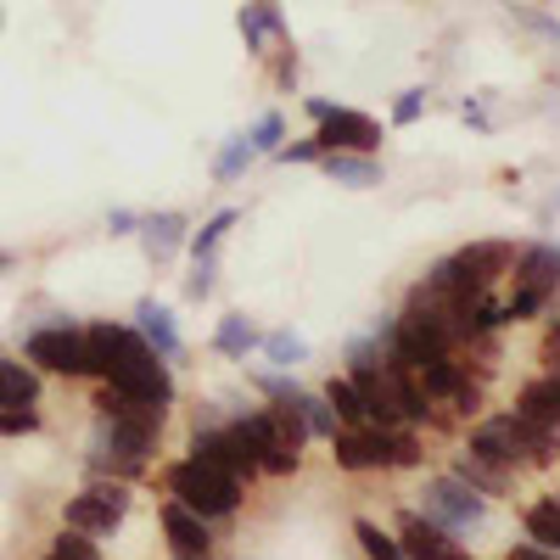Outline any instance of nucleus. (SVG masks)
<instances>
[{"instance_id": "obj_1", "label": "nucleus", "mask_w": 560, "mask_h": 560, "mask_svg": "<svg viewBox=\"0 0 560 560\" xmlns=\"http://www.w3.org/2000/svg\"><path fill=\"white\" fill-rule=\"evenodd\" d=\"M84 348H90V376H102L107 387H124L129 398H147V404L174 398L168 364L147 348V337L129 331V325H90Z\"/></svg>"}, {"instance_id": "obj_2", "label": "nucleus", "mask_w": 560, "mask_h": 560, "mask_svg": "<svg viewBox=\"0 0 560 560\" xmlns=\"http://www.w3.org/2000/svg\"><path fill=\"white\" fill-rule=\"evenodd\" d=\"M168 493H174L185 510H197L202 522L236 516V504H242V482L224 477V471H213V465H202V459H179L174 471H168Z\"/></svg>"}, {"instance_id": "obj_3", "label": "nucleus", "mask_w": 560, "mask_h": 560, "mask_svg": "<svg viewBox=\"0 0 560 560\" xmlns=\"http://www.w3.org/2000/svg\"><path fill=\"white\" fill-rule=\"evenodd\" d=\"M482 516H488V504H482V493L471 482L443 477V482L427 488V522H438V527H477Z\"/></svg>"}, {"instance_id": "obj_4", "label": "nucleus", "mask_w": 560, "mask_h": 560, "mask_svg": "<svg viewBox=\"0 0 560 560\" xmlns=\"http://www.w3.org/2000/svg\"><path fill=\"white\" fill-rule=\"evenodd\" d=\"M124 510H129L124 482H96V488H84V493L68 504V527H73V533H113V527L124 522Z\"/></svg>"}, {"instance_id": "obj_5", "label": "nucleus", "mask_w": 560, "mask_h": 560, "mask_svg": "<svg viewBox=\"0 0 560 560\" xmlns=\"http://www.w3.org/2000/svg\"><path fill=\"white\" fill-rule=\"evenodd\" d=\"M28 359L39 370H57V376H90L84 331H68V325H57V331H34L28 337Z\"/></svg>"}, {"instance_id": "obj_6", "label": "nucleus", "mask_w": 560, "mask_h": 560, "mask_svg": "<svg viewBox=\"0 0 560 560\" xmlns=\"http://www.w3.org/2000/svg\"><path fill=\"white\" fill-rule=\"evenodd\" d=\"M191 459L213 465V471L236 477V482L258 471V459H253V443H247V432H242V427H230V432H197V443H191Z\"/></svg>"}, {"instance_id": "obj_7", "label": "nucleus", "mask_w": 560, "mask_h": 560, "mask_svg": "<svg viewBox=\"0 0 560 560\" xmlns=\"http://www.w3.org/2000/svg\"><path fill=\"white\" fill-rule=\"evenodd\" d=\"M471 454L488 459V465H516L522 459V420L516 415H499V420H482V427L471 432Z\"/></svg>"}, {"instance_id": "obj_8", "label": "nucleus", "mask_w": 560, "mask_h": 560, "mask_svg": "<svg viewBox=\"0 0 560 560\" xmlns=\"http://www.w3.org/2000/svg\"><path fill=\"white\" fill-rule=\"evenodd\" d=\"M163 527H168V549L174 560H208V522L197 510H185L179 499L163 510Z\"/></svg>"}, {"instance_id": "obj_9", "label": "nucleus", "mask_w": 560, "mask_h": 560, "mask_svg": "<svg viewBox=\"0 0 560 560\" xmlns=\"http://www.w3.org/2000/svg\"><path fill=\"white\" fill-rule=\"evenodd\" d=\"M409 560H471L459 544H448V527L427 522V516H409L404 522V544H398Z\"/></svg>"}, {"instance_id": "obj_10", "label": "nucleus", "mask_w": 560, "mask_h": 560, "mask_svg": "<svg viewBox=\"0 0 560 560\" xmlns=\"http://www.w3.org/2000/svg\"><path fill=\"white\" fill-rule=\"evenodd\" d=\"M319 147H376V124H370L364 113H325L319 118Z\"/></svg>"}, {"instance_id": "obj_11", "label": "nucleus", "mask_w": 560, "mask_h": 560, "mask_svg": "<svg viewBox=\"0 0 560 560\" xmlns=\"http://www.w3.org/2000/svg\"><path fill=\"white\" fill-rule=\"evenodd\" d=\"M516 415H522V420H533V427H555V432H560V376L522 387V404H516Z\"/></svg>"}, {"instance_id": "obj_12", "label": "nucleus", "mask_w": 560, "mask_h": 560, "mask_svg": "<svg viewBox=\"0 0 560 560\" xmlns=\"http://www.w3.org/2000/svg\"><path fill=\"white\" fill-rule=\"evenodd\" d=\"M135 319H140V337H147V348L158 353V359H174L179 353V331H174V319H168V308H158L152 298L135 308Z\"/></svg>"}, {"instance_id": "obj_13", "label": "nucleus", "mask_w": 560, "mask_h": 560, "mask_svg": "<svg viewBox=\"0 0 560 560\" xmlns=\"http://www.w3.org/2000/svg\"><path fill=\"white\" fill-rule=\"evenodd\" d=\"M34 404H39L34 370L18 359H0V409H34Z\"/></svg>"}, {"instance_id": "obj_14", "label": "nucleus", "mask_w": 560, "mask_h": 560, "mask_svg": "<svg viewBox=\"0 0 560 560\" xmlns=\"http://www.w3.org/2000/svg\"><path fill=\"white\" fill-rule=\"evenodd\" d=\"M516 275H522L527 292H544V298H549V292L560 287V247H533Z\"/></svg>"}, {"instance_id": "obj_15", "label": "nucleus", "mask_w": 560, "mask_h": 560, "mask_svg": "<svg viewBox=\"0 0 560 560\" xmlns=\"http://www.w3.org/2000/svg\"><path fill=\"white\" fill-rule=\"evenodd\" d=\"M527 538L560 555V499H544V504L527 510Z\"/></svg>"}, {"instance_id": "obj_16", "label": "nucleus", "mask_w": 560, "mask_h": 560, "mask_svg": "<svg viewBox=\"0 0 560 560\" xmlns=\"http://www.w3.org/2000/svg\"><path fill=\"white\" fill-rule=\"evenodd\" d=\"M325 404L337 409V420H348V427H359V420H370V409H364V393L353 387V382H331V393H325Z\"/></svg>"}, {"instance_id": "obj_17", "label": "nucleus", "mask_w": 560, "mask_h": 560, "mask_svg": "<svg viewBox=\"0 0 560 560\" xmlns=\"http://www.w3.org/2000/svg\"><path fill=\"white\" fill-rule=\"evenodd\" d=\"M179 236H185V219H174V213H163V219H147V247H152L158 258H168V253L179 247Z\"/></svg>"}, {"instance_id": "obj_18", "label": "nucleus", "mask_w": 560, "mask_h": 560, "mask_svg": "<svg viewBox=\"0 0 560 560\" xmlns=\"http://www.w3.org/2000/svg\"><path fill=\"white\" fill-rule=\"evenodd\" d=\"M353 533H359V544H364V555H370V560H404L398 538H393V533H382L376 522H359Z\"/></svg>"}, {"instance_id": "obj_19", "label": "nucleus", "mask_w": 560, "mask_h": 560, "mask_svg": "<svg viewBox=\"0 0 560 560\" xmlns=\"http://www.w3.org/2000/svg\"><path fill=\"white\" fill-rule=\"evenodd\" d=\"M337 465H348V471H370V443L364 432H337Z\"/></svg>"}, {"instance_id": "obj_20", "label": "nucleus", "mask_w": 560, "mask_h": 560, "mask_svg": "<svg viewBox=\"0 0 560 560\" xmlns=\"http://www.w3.org/2000/svg\"><path fill=\"white\" fill-rule=\"evenodd\" d=\"M459 482H471L477 493H499V465H488V459H477V454H465V459H459Z\"/></svg>"}, {"instance_id": "obj_21", "label": "nucleus", "mask_w": 560, "mask_h": 560, "mask_svg": "<svg viewBox=\"0 0 560 560\" xmlns=\"http://www.w3.org/2000/svg\"><path fill=\"white\" fill-rule=\"evenodd\" d=\"M325 168H331L342 185H376V179H382V174H376V163H364V158H342V152H337L331 163H325Z\"/></svg>"}, {"instance_id": "obj_22", "label": "nucleus", "mask_w": 560, "mask_h": 560, "mask_svg": "<svg viewBox=\"0 0 560 560\" xmlns=\"http://www.w3.org/2000/svg\"><path fill=\"white\" fill-rule=\"evenodd\" d=\"M264 353H269L275 364H298V359H308V342L292 337V331H275V337H264Z\"/></svg>"}, {"instance_id": "obj_23", "label": "nucleus", "mask_w": 560, "mask_h": 560, "mask_svg": "<svg viewBox=\"0 0 560 560\" xmlns=\"http://www.w3.org/2000/svg\"><path fill=\"white\" fill-rule=\"evenodd\" d=\"M219 348H224V353H247V348H253V325H247L242 314H230V319L219 325Z\"/></svg>"}, {"instance_id": "obj_24", "label": "nucleus", "mask_w": 560, "mask_h": 560, "mask_svg": "<svg viewBox=\"0 0 560 560\" xmlns=\"http://www.w3.org/2000/svg\"><path fill=\"white\" fill-rule=\"evenodd\" d=\"M57 560H102V549L90 544L84 533H73V527H62V538H57V549H51Z\"/></svg>"}, {"instance_id": "obj_25", "label": "nucleus", "mask_w": 560, "mask_h": 560, "mask_svg": "<svg viewBox=\"0 0 560 560\" xmlns=\"http://www.w3.org/2000/svg\"><path fill=\"white\" fill-rule=\"evenodd\" d=\"M39 427V415L34 409H0V438H23Z\"/></svg>"}, {"instance_id": "obj_26", "label": "nucleus", "mask_w": 560, "mask_h": 560, "mask_svg": "<svg viewBox=\"0 0 560 560\" xmlns=\"http://www.w3.org/2000/svg\"><path fill=\"white\" fill-rule=\"evenodd\" d=\"M230 224H236V213H219V219H213V224L202 230V236H197V258H208V253L219 247V236H224V230H230Z\"/></svg>"}, {"instance_id": "obj_27", "label": "nucleus", "mask_w": 560, "mask_h": 560, "mask_svg": "<svg viewBox=\"0 0 560 560\" xmlns=\"http://www.w3.org/2000/svg\"><path fill=\"white\" fill-rule=\"evenodd\" d=\"M242 28H247V39L258 45V39L275 28V12H269V7H253V12H242Z\"/></svg>"}, {"instance_id": "obj_28", "label": "nucleus", "mask_w": 560, "mask_h": 560, "mask_svg": "<svg viewBox=\"0 0 560 560\" xmlns=\"http://www.w3.org/2000/svg\"><path fill=\"white\" fill-rule=\"evenodd\" d=\"M275 140H280V118H264V124H258V135H253V152H269Z\"/></svg>"}, {"instance_id": "obj_29", "label": "nucleus", "mask_w": 560, "mask_h": 560, "mask_svg": "<svg viewBox=\"0 0 560 560\" xmlns=\"http://www.w3.org/2000/svg\"><path fill=\"white\" fill-rule=\"evenodd\" d=\"M247 158H253V147H230V152H224V163H219V174L230 179V174H236V168H242Z\"/></svg>"}, {"instance_id": "obj_30", "label": "nucleus", "mask_w": 560, "mask_h": 560, "mask_svg": "<svg viewBox=\"0 0 560 560\" xmlns=\"http://www.w3.org/2000/svg\"><path fill=\"white\" fill-rule=\"evenodd\" d=\"M208 287H213V264H208V258H197V275H191V298H202Z\"/></svg>"}, {"instance_id": "obj_31", "label": "nucleus", "mask_w": 560, "mask_h": 560, "mask_svg": "<svg viewBox=\"0 0 560 560\" xmlns=\"http://www.w3.org/2000/svg\"><path fill=\"white\" fill-rule=\"evenodd\" d=\"M510 560H560V555H555V549H544V544H527V549H516Z\"/></svg>"}, {"instance_id": "obj_32", "label": "nucleus", "mask_w": 560, "mask_h": 560, "mask_svg": "<svg viewBox=\"0 0 560 560\" xmlns=\"http://www.w3.org/2000/svg\"><path fill=\"white\" fill-rule=\"evenodd\" d=\"M549 359H555V376H560V325H555V337H549Z\"/></svg>"}, {"instance_id": "obj_33", "label": "nucleus", "mask_w": 560, "mask_h": 560, "mask_svg": "<svg viewBox=\"0 0 560 560\" xmlns=\"http://www.w3.org/2000/svg\"><path fill=\"white\" fill-rule=\"evenodd\" d=\"M7 264H12V258H7V253H0V269H7Z\"/></svg>"}, {"instance_id": "obj_34", "label": "nucleus", "mask_w": 560, "mask_h": 560, "mask_svg": "<svg viewBox=\"0 0 560 560\" xmlns=\"http://www.w3.org/2000/svg\"><path fill=\"white\" fill-rule=\"evenodd\" d=\"M51 560H57V555H51Z\"/></svg>"}]
</instances>
